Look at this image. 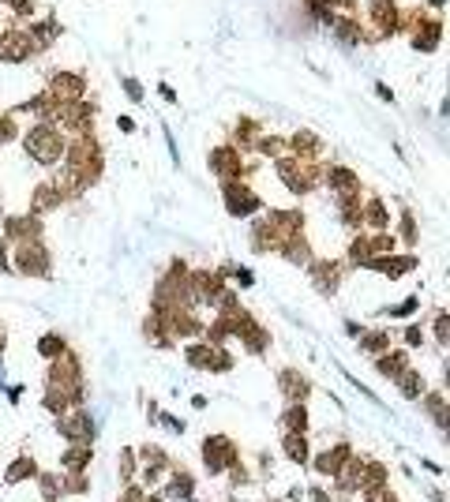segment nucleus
Listing matches in <instances>:
<instances>
[{
  "instance_id": "1",
  "label": "nucleus",
  "mask_w": 450,
  "mask_h": 502,
  "mask_svg": "<svg viewBox=\"0 0 450 502\" xmlns=\"http://www.w3.org/2000/svg\"><path fill=\"white\" fill-rule=\"evenodd\" d=\"M23 146H26V154L34 157V162H42V165H53V162H60L64 157V135L57 132L53 124H34L31 132L23 135Z\"/></svg>"
},
{
  "instance_id": "2",
  "label": "nucleus",
  "mask_w": 450,
  "mask_h": 502,
  "mask_svg": "<svg viewBox=\"0 0 450 502\" xmlns=\"http://www.w3.org/2000/svg\"><path fill=\"white\" fill-rule=\"evenodd\" d=\"M278 176L289 184L297 195H308L311 188H315V180H319V169H315V162H308V157H278Z\"/></svg>"
},
{
  "instance_id": "3",
  "label": "nucleus",
  "mask_w": 450,
  "mask_h": 502,
  "mask_svg": "<svg viewBox=\"0 0 450 502\" xmlns=\"http://www.w3.org/2000/svg\"><path fill=\"white\" fill-rule=\"evenodd\" d=\"M12 270L31 274V277H45V274H49V255H45V248L38 244V240L19 244V248H15V259H12Z\"/></svg>"
},
{
  "instance_id": "4",
  "label": "nucleus",
  "mask_w": 450,
  "mask_h": 502,
  "mask_svg": "<svg viewBox=\"0 0 450 502\" xmlns=\"http://www.w3.org/2000/svg\"><path fill=\"white\" fill-rule=\"evenodd\" d=\"M222 195H225V210L233 214V218H248V214L259 210V195H255L252 188H244L241 180H225Z\"/></svg>"
},
{
  "instance_id": "5",
  "label": "nucleus",
  "mask_w": 450,
  "mask_h": 502,
  "mask_svg": "<svg viewBox=\"0 0 450 502\" xmlns=\"http://www.w3.org/2000/svg\"><path fill=\"white\" fill-rule=\"evenodd\" d=\"M398 4L394 0H372L368 4V23H372V34L375 38H390V34H398Z\"/></svg>"
},
{
  "instance_id": "6",
  "label": "nucleus",
  "mask_w": 450,
  "mask_h": 502,
  "mask_svg": "<svg viewBox=\"0 0 450 502\" xmlns=\"http://www.w3.org/2000/svg\"><path fill=\"white\" fill-rule=\"evenodd\" d=\"M210 169L222 176V184H225V180H241L252 165L241 162V150H236V146H218V150H210Z\"/></svg>"
},
{
  "instance_id": "7",
  "label": "nucleus",
  "mask_w": 450,
  "mask_h": 502,
  "mask_svg": "<svg viewBox=\"0 0 450 502\" xmlns=\"http://www.w3.org/2000/svg\"><path fill=\"white\" fill-rule=\"evenodd\" d=\"M31 53H38V49H34L31 31H19V26H12V31H4V34H0V60H4V64L26 60Z\"/></svg>"
},
{
  "instance_id": "8",
  "label": "nucleus",
  "mask_w": 450,
  "mask_h": 502,
  "mask_svg": "<svg viewBox=\"0 0 450 502\" xmlns=\"http://www.w3.org/2000/svg\"><path fill=\"white\" fill-rule=\"evenodd\" d=\"M203 461L210 472H222V469H233L236 465V446L225 439V435H210L207 446H203Z\"/></svg>"
},
{
  "instance_id": "9",
  "label": "nucleus",
  "mask_w": 450,
  "mask_h": 502,
  "mask_svg": "<svg viewBox=\"0 0 450 502\" xmlns=\"http://www.w3.org/2000/svg\"><path fill=\"white\" fill-rule=\"evenodd\" d=\"M83 90H87V79L76 76V71H60V76H53V83H49L45 94L57 98V101H79Z\"/></svg>"
},
{
  "instance_id": "10",
  "label": "nucleus",
  "mask_w": 450,
  "mask_h": 502,
  "mask_svg": "<svg viewBox=\"0 0 450 502\" xmlns=\"http://www.w3.org/2000/svg\"><path fill=\"white\" fill-rule=\"evenodd\" d=\"M49 383H53V386L79 390V360L71 356V352H60V360H57L53 371H49Z\"/></svg>"
},
{
  "instance_id": "11",
  "label": "nucleus",
  "mask_w": 450,
  "mask_h": 502,
  "mask_svg": "<svg viewBox=\"0 0 450 502\" xmlns=\"http://www.w3.org/2000/svg\"><path fill=\"white\" fill-rule=\"evenodd\" d=\"M4 236L15 240V244H31V240L42 236V221L38 218H8L4 221Z\"/></svg>"
},
{
  "instance_id": "12",
  "label": "nucleus",
  "mask_w": 450,
  "mask_h": 502,
  "mask_svg": "<svg viewBox=\"0 0 450 502\" xmlns=\"http://www.w3.org/2000/svg\"><path fill=\"white\" fill-rule=\"evenodd\" d=\"M60 435L71 439V442H87L90 435H94V420H90L87 413H68L60 420Z\"/></svg>"
},
{
  "instance_id": "13",
  "label": "nucleus",
  "mask_w": 450,
  "mask_h": 502,
  "mask_svg": "<svg viewBox=\"0 0 450 502\" xmlns=\"http://www.w3.org/2000/svg\"><path fill=\"white\" fill-rule=\"evenodd\" d=\"M311 277H315V285H319L323 293H334V289H338V277H342V266L319 259V263H311Z\"/></svg>"
},
{
  "instance_id": "14",
  "label": "nucleus",
  "mask_w": 450,
  "mask_h": 502,
  "mask_svg": "<svg viewBox=\"0 0 450 502\" xmlns=\"http://www.w3.org/2000/svg\"><path fill=\"white\" fill-rule=\"evenodd\" d=\"M327 180H330V188L342 191V195H356V191H361V180H356V173L345 169V165H334V169L327 173Z\"/></svg>"
},
{
  "instance_id": "15",
  "label": "nucleus",
  "mask_w": 450,
  "mask_h": 502,
  "mask_svg": "<svg viewBox=\"0 0 450 502\" xmlns=\"http://www.w3.org/2000/svg\"><path fill=\"white\" fill-rule=\"evenodd\" d=\"M345 461H349V446H338V450L319 453V458H315V469L327 472V476H338V472L345 469Z\"/></svg>"
},
{
  "instance_id": "16",
  "label": "nucleus",
  "mask_w": 450,
  "mask_h": 502,
  "mask_svg": "<svg viewBox=\"0 0 450 502\" xmlns=\"http://www.w3.org/2000/svg\"><path fill=\"white\" fill-rule=\"evenodd\" d=\"M361 225H368L372 232H383L387 229V207H383L379 199H368L361 207Z\"/></svg>"
},
{
  "instance_id": "17",
  "label": "nucleus",
  "mask_w": 450,
  "mask_h": 502,
  "mask_svg": "<svg viewBox=\"0 0 450 502\" xmlns=\"http://www.w3.org/2000/svg\"><path fill=\"white\" fill-rule=\"evenodd\" d=\"M278 383H282V390H286V397H289V401H304V397H308V379H300L293 367L282 371V375H278Z\"/></svg>"
},
{
  "instance_id": "18",
  "label": "nucleus",
  "mask_w": 450,
  "mask_h": 502,
  "mask_svg": "<svg viewBox=\"0 0 450 502\" xmlns=\"http://www.w3.org/2000/svg\"><path fill=\"white\" fill-rule=\"evenodd\" d=\"M214 352H218V345H210V341H196V345H188V364L191 367H203V371H210V364H214Z\"/></svg>"
},
{
  "instance_id": "19",
  "label": "nucleus",
  "mask_w": 450,
  "mask_h": 502,
  "mask_svg": "<svg viewBox=\"0 0 450 502\" xmlns=\"http://www.w3.org/2000/svg\"><path fill=\"white\" fill-rule=\"evenodd\" d=\"M64 202V195L53 188V184H42V188H34V199H31V207L34 214H42V210H53V207H60Z\"/></svg>"
},
{
  "instance_id": "20",
  "label": "nucleus",
  "mask_w": 450,
  "mask_h": 502,
  "mask_svg": "<svg viewBox=\"0 0 450 502\" xmlns=\"http://www.w3.org/2000/svg\"><path fill=\"white\" fill-rule=\"evenodd\" d=\"M282 450H286L297 465H308V442H304V435H300V431H286V439H282Z\"/></svg>"
},
{
  "instance_id": "21",
  "label": "nucleus",
  "mask_w": 450,
  "mask_h": 502,
  "mask_svg": "<svg viewBox=\"0 0 450 502\" xmlns=\"http://www.w3.org/2000/svg\"><path fill=\"white\" fill-rule=\"evenodd\" d=\"M334 26H338V38H345L349 45L368 42V34L361 31V23H356V19H349V15H345V19H334Z\"/></svg>"
},
{
  "instance_id": "22",
  "label": "nucleus",
  "mask_w": 450,
  "mask_h": 502,
  "mask_svg": "<svg viewBox=\"0 0 450 502\" xmlns=\"http://www.w3.org/2000/svg\"><path fill=\"white\" fill-rule=\"evenodd\" d=\"M282 424L289 427V431H308V413H304V401H293V408H286V416H282Z\"/></svg>"
},
{
  "instance_id": "23",
  "label": "nucleus",
  "mask_w": 450,
  "mask_h": 502,
  "mask_svg": "<svg viewBox=\"0 0 450 502\" xmlns=\"http://www.w3.org/2000/svg\"><path fill=\"white\" fill-rule=\"evenodd\" d=\"M162 499H191V476H188V472H177V480L165 483Z\"/></svg>"
},
{
  "instance_id": "24",
  "label": "nucleus",
  "mask_w": 450,
  "mask_h": 502,
  "mask_svg": "<svg viewBox=\"0 0 450 502\" xmlns=\"http://www.w3.org/2000/svg\"><path fill=\"white\" fill-rule=\"evenodd\" d=\"M398 390H401L406 397H417V394H424V379H420L413 367H406V371L398 375Z\"/></svg>"
},
{
  "instance_id": "25",
  "label": "nucleus",
  "mask_w": 450,
  "mask_h": 502,
  "mask_svg": "<svg viewBox=\"0 0 450 502\" xmlns=\"http://www.w3.org/2000/svg\"><path fill=\"white\" fill-rule=\"evenodd\" d=\"M406 367H409V364H406V352H383V360H379V371H383V375L398 379Z\"/></svg>"
},
{
  "instance_id": "26",
  "label": "nucleus",
  "mask_w": 450,
  "mask_h": 502,
  "mask_svg": "<svg viewBox=\"0 0 450 502\" xmlns=\"http://www.w3.org/2000/svg\"><path fill=\"white\" fill-rule=\"evenodd\" d=\"M293 150H297L300 157H308V162H311V157L319 154V139L311 135V132H300V135H293Z\"/></svg>"
},
{
  "instance_id": "27",
  "label": "nucleus",
  "mask_w": 450,
  "mask_h": 502,
  "mask_svg": "<svg viewBox=\"0 0 450 502\" xmlns=\"http://www.w3.org/2000/svg\"><path fill=\"white\" fill-rule=\"evenodd\" d=\"M87 461H90V450H87V442L71 446V450L64 453V469H76V472H83V469H87Z\"/></svg>"
},
{
  "instance_id": "28",
  "label": "nucleus",
  "mask_w": 450,
  "mask_h": 502,
  "mask_svg": "<svg viewBox=\"0 0 450 502\" xmlns=\"http://www.w3.org/2000/svg\"><path fill=\"white\" fill-rule=\"evenodd\" d=\"M38 352L42 356H60V352H68V341H64L60 334H45L38 341Z\"/></svg>"
},
{
  "instance_id": "29",
  "label": "nucleus",
  "mask_w": 450,
  "mask_h": 502,
  "mask_svg": "<svg viewBox=\"0 0 450 502\" xmlns=\"http://www.w3.org/2000/svg\"><path fill=\"white\" fill-rule=\"evenodd\" d=\"M364 349H368V352H379V356H383V352L390 349V338H387L383 330H368V334H364Z\"/></svg>"
},
{
  "instance_id": "30",
  "label": "nucleus",
  "mask_w": 450,
  "mask_h": 502,
  "mask_svg": "<svg viewBox=\"0 0 450 502\" xmlns=\"http://www.w3.org/2000/svg\"><path fill=\"white\" fill-rule=\"evenodd\" d=\"M236 128H241V132H236V143H241V146H255V139H259V124H252V120L244 116Z\"/></svg>"
},
{
  "instance_id": "31",
  "label": "nucleus",
  "mask_w": 450,
  "mask_h": 502,
  "mask_svg": "<svg viewBox=\"0 0 450 502\" xmlns=\"http://www.w3.org/2000/svg\"><path fill=\"white\" fill-rule=\"evenodd\" d=\"M34 472H38V469H34V461L31 458H19V461H15L12 465V469H8V480H26V476H34Z\"/></svg>"
},
{
  "instance_id": "32",
  "label": "nucleus",
  "mask_w": 450,
  "mask_h": 502,
  "mask_svg": "<svg viewBox=\"0 0 450 502\" xmlns=\"http://www.w3.org/2000/svg\"><path fill=\"white\" fill-rule=\"evenodd\" d=\"M15 132H19V124H15V116L12 113H0V146L4 143H12Z\"/></svg>"
},
{
  "instance_id": "33",
  "label": "nucleus",
  "mask_w": 450,
  "mask_h": 502,
  "mask_svg": "<svg viewBox=\"0 0 450 502\" xmlns=\"http://www.w3.org/2000/svg\"><path fill=\"white\" fill-rule=\"evenodd\" d=\"M255 150H263V154H282L286 150V139H255Z\"/></svg>"
},
{
  "instance_id": "34",
  "label": "nucleus",
  "mask_w": 450,
  "mask_h": 502,
  "mask_svg": "<svg viewBox=\"0 0 450 502\" xmlns=\"http://www.w3.org/2000/svg\"><path fill=\"white\" fill-rule=\"evenodd\" d=\"M401 240H406L409 248L417 244V225H413V214H409V210L401 214Z\"/></svg>"
},
{
  "instance_id": "35",
  "label": "nucleus",
  "mask_w": 450,
  "mask_h": 502,
  "mask_svg": "<svg viewBox=\"0 0 450 502\" xmlns=\"http://www.w3.org/2000/svg\"><path fill=\"white\" fill-rule=\"evenodd\" d=\"M368 502H398V499H394L387 483H379V487H368Z\"/></svg>"
},
{
  "instance_id": "36",
  "label": "nucleus",
  "mask_w": 450,
  "mask_h": 502,
  "mask_svg": "<svg viewBox=\"0 0 450 502\" xmlns=\"http://www.w3.org/2000/svg\"><path fill=\"white\" fill-rule=\"evenodd\" d=\"M413 311H417V296H409L406 304H394L387 315H394V319H406V315H413Z\"/></svg>"
},
{
  "instance_id": "37",
  "label": "nucleus",
  "mask_w": 450,
  "mask_h": 502,
  "mask_svg": "<svg viewBox=\"0 0 450 502\" xmlns=\"http://www.w3.org/2000/svg\"><path fill=\"white\" fill-rule=\"evenodd\" d=\"M428 408L439 416V424L447 427V405H443V394H431V397H428Z\"/></svg>"
},
{
  "instance_id": "38",
  "label": "nucleus",
  "mask_w": 450,
  "mask_h": 502,
  "mask_svg": "<svg viewBox=\"0 0 450 502\" xmlns=\"http://www.w3.org/2000/svg\"><path fill=\"white\" fill-rule=\"evenodd\" d=\"M4 4H12L19 15H34V0H4Z\"/></svg>"
},
{
  "instance_id": "39",
  "label": "nucleus",
  "mask_w": 450,
  "mask_h": 502,
  "mask_svg": "<svg viewBox=\"0 0 450 502\" xmlns=\"http://www.w3.org/2000/svg\"><path fill=\"white\" fill-rule=\"evenodd\" d=\"M42 487H45V495H49V499L60 495V480L57 476H42Z\"/></svg>"
},
{
  "instance_id": "40",
  "label": "nucleus",
  "mask_w": 450,
  "mask_h": 502,
  "mask_svg": "<svg viewBox=\"0 0 450 502\" xmlns=\"http://www.w3.org/2000/svg\"><path fill=\"white\" fill-rule=\"evenodd\" d=\"M124 90H128V98H132V101H143V87L135 79H124Z\"/></svg>"
},
{
  "instance_id": "41",
  "label": "nucleus",
  "mask_w": 450,
  "mask_h": 502,
  "mask_svg": "<svg viewBox=\"0 0 450 502\" xmlns=\"http://www.w3.org/2000/svg\"><path fill=\"white\" fill-rule=\"evenodd\" d=\"M435 338H439V345H447V315L435 319Z\"/></svg>"
},
{
  "instance_id": "42",
  "label": "nucleus",
  "mask_w": 450,
  "mask_h": 502,
  "mask_svg": "<svg viewBox=\"0 0 450 502\" xmlns=\"http://www.w3.org/2000/svg\"><path fill=\"white\" fill-rule=\"evenodd\" d=\"M121 472H124V480H132V450H124V458H121Z\"/></svg>"
},
{
  "instance_id": "43",
  "label": "nucleus",
  "mask_w": 450,
  "mask_h": 502,
  "mask_svg": "<svg viewBox=\"0 0 450 502\" xmlns=\"http://www.w3.org/2000/svg\"><path fill=\"white\" fill-rule=\"evenodd\" d=\"M0 270H12V263H8V244L0 240Z\"/></svg>"
},
{
  "instance_id": "44",
  "label": "nucleus",
  "mask_w": 450,
  "mask_h": 502,
  "mask_svg": "<svg viewBox=\"0 0 450 502\" xmlns=\"http://www.w3.org/2000/svg\"><path fill=\"white\" fill-rule=\"evenodd\" d=\"M406 345H420V330H417V327L406 330Z\"/></svg>"
},
{
  "instance_id": "45",
  "label": "nucleus",
  "mask_w": 450,
  "mask_h": 502,
  "mask_svg": "<svg viewBox=\"0 0 450 502\" xmlns=\"http://www.w3.org/2000/svg\"><path fill=\"white\" fill-rule=\"evenodd\" d=\"M116 124H121V132H135V124H132V116H121V120H116Z\"/></svg>"
},
{
  "instance_id": "46",
  "label": "nucleus",
  "mask_w": 450,
  "mask_h": 502,
  "mask_svg": "<svg viewBox=\"0 0 450 502\" xmlns=\"http://www.w3.org/2000/svg\"><path fill=\"white\" fill-rule=\"evenodd\" d=\"M311 502H330V499H327V495H323V491H319V487H315V491H311Z\"/></svg>"
},
{
  "instance_id": "47",
  "label": "nucleus",
  "mask_w": 450,
  "mask_h": 502,
  "mask_svg": "<svg viewBox=\"0 0 450 502\" xmlns=\"http://www.w3.org/2000/svg\"><path fill=\"white\" fill-rule=\"evenodd\" d=\"M0 349H4V338H0Z\"/></svg>"
},
{
  "instance_id": "48",
  "label": "nucleus",
  "mask_w": 450,
  "mask_h": 502,
  "mask_svg": "<svg viewBox=\"0 0 450 502\" xmlns=\"http://www.w3.org/2000/svg\"><path fill=\"white\" fill-rule=\"evenodd\" d=\"M0 371H4V367H0Z\"/></svg>"
}]
</instances>
